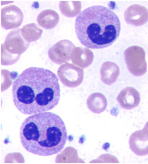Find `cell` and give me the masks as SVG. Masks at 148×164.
Listing matches in <instances>:
<instances>
[{"label":"cell","instance_id":"1","mask_svg":"<svg viewBox=\"0 0 148 164\" xmlns=\"http://www.w3.org/2000/svg\"><path fill=\"white\" fill-rule=\"evenodd\" d=\"M12 95L15 106L23 114L32 115L50 110L60 99L58 78L48 69L29 68L13 82Z\"/></svg>","mask_w":148,"mask_h":164},{"label":"cell","instance_id":"2","mask_svg":"<svg viewBox=\"0 0 148 164\" xmlns=\"http://www.w3.org/2000/svg\"><path fill=\"white\" fill-rule=\"evenodd\" d=\"M19 136L27 151L48 156L58 153L63 148L67 135L64 122L60 116L45 111L25 118L21 126Z\"/></svg>","mask_w":148,"mask_h":164},{"label":"cell","instance_id":"3","mask_svg":"<svg viewBox=\"0 0 148 164\" xmlns=\"http://www.w3.org/2000/svg\"><path fill=\"white\" fill-rule=\"evenodd\" d=\"M77 36L81 43L92 49H101L112 44L119 35L121 23L112 10L94 5L82 11L75 23Z\"/></svg>","mask_w":148,"mask_h":164},{"label":"cell","instance_id":"4","mask_svg":"<svg viewBox=\"0 0 148 164\" xmlns=\"http://www.w3.org/2000/svg\"><path fill=\"white\" fill-rule=\"evenodd\" d=\"M124 54L126 64L131 73L136 76L145 74L147 64L145 52L143 48L138 46H132L125 50Z\"/></svg>","mask_w":148,"mask_h":164},{"label":"cell","instance_id":"5","mask_svg":"<svg viewBox=\"0 0 148 164\" xmlns=\"http://www.w3.org/2000/svg\"><path fill=\"white\" fill-rule=\"evenodd\" d=\"M60 79L65 86L75 87L82 82L84 77L83 70L73 64L66 63L60 68Z\"/></svg>","mask_w":148,"mask_h":164},{"label":"cell","instance_id":"6","mask_svg":"<svg viewBox=\"0 0 148 164\" xmlns=\"http://www.w3.org/2000/svg\"><path fill=\"white\" fill-rule=\"evenodd\" d=\"M23 15L16 6L10 5L3 8L1 11V23L2 28L6 30L16 28L22 23Z\"/></svg>","mask_w":148,"mask_h":164},{"label":"cell","instance_id":"7","mask_svg":"<svg viewBox=\"0 0 148 164\" xmlns=\"http://www.w3.org/2000/svg\"><path fill=\"white\" fill-rule=\"evenodd\" d=\"M131 150L136 154L144 156L148 154V128L144 127L131 135L129 141Z\"/></svg>","mask_w":148,"mask_h":164},{"label":"cell","instance_id":"8","mask_svg":"<svg viewBox=\"0 0 148 164\" xmlns=\"http://www.w3.org/2000/svg\"><path fill=\"white\" fill-rule=\"evenodd\" d=\"M29 44L30 43L25 41L22 37L21 29L18 28L11 31L8 34L1 46L6 50L22 53L26 50Z\"/></svg>","mask_w":148,"mask_h":164},{"label":"cell","instance_id":"9","mask_svg":"<svg viewBox=\"0 0 148 164\" xmlns=\"http://www.w3.org/2000/svg\"><path fill=\"white\" fill-rule=\"evenodd\" d=\"M75 47L73 44L70 41L62 40L51 46L49 50V53L51 59L61 63L70 60L72 51Z\"/></svg>","mask_w":148,"mask_h":164},{"label":"cell","instance_id":"10","mask_svg":"<svg viewBox=\"0 0 148 164\" xmlns=\"http://www.w3.org/2000/svg\"><path fill=\"white\" fill-rule=\"evenodd\" d=\"M124 17L127 23L135 26H141L148 20V10L139 5H133L125 10Z\"/></svg>","mask_w":148,"mask_h":164},{"label":"cell","instance_id":"11","mask_svg":"<svg viewBox=\"0 0 148 164\" xmlns=\"http://www.w3.org/2000/svg\"><path fill=\"white\" fill-rule=\"evenodd\" d=\"M116 99L120 105L126 109H131L139 104L140 98L139 92L132 87H127L123 89Z\"/></svg>","mask_w":148,"mask_h":164},{"label":"cell","instance_id":"12","mask_svg":"<svg viewBox=\"0 0 148 164\" xmlns=\"http://www.w3.org/2000/svg\"><path fill=\"white\" fill-rule=\"evenodd\" d=\"M94 58L93 53L86 48L75 47L71 54V59L75 65L83 68L90 66Z\"/></svg>","mask_w":148,"mask_h":164},{"label":"cell","instance_id":"13","mask_svg":"<svg viewBox=\"0 0 148 164\" xmlns=\"http://www.w3.org/2000/svg\"><path fill=\"white\" fill-rule=\"evenodd\" d=\"M120 73V69L115 63L110 61L104 62L100 70L101 81L107 85H110L116 82Z\"/></svg>","mask_w":148,"mask_h":164},{"label":"cell","instance_id":"14","mask_svg":"<svg viewBox=\"0 0 148 164\" xmlns=\"http://www.w3.org/2000/svg\"><path fill=\"white\" fill-rule=\"evenodd\" d=\"M88 109L95 113H100L105 111L107 106V101L105 96L99 92L91 94L87 100Z\"/></svg>","mask_w":148,"mask_h":164},{"label":"cell","instance_id":"15","mask_svg":"<svg viewBox=\"0 0 148 164\" xmlns=\"http://www.w3.org/2000/svg\"><path fill=\"white\" fill-rule=\"evenodd\" d=\"M59 17L57 12L54 10L47 9L41 12L38 15L37 21L42 27L46 29H51L58 24Z\"/></svg>","mask_w":148,"mask_h":164},{"label":"cell","instance_id":"16","mask_svg":"<svg viewBox=\"0 0 148 164\" xmlns=\"http://www.w3.org/2000/svg\"><path fill=\"white\" fill-rule=\"evenodd\" d=\"M43 30L36 23H32L24 25L21 29L22 36L28 42L38 40L41 37Z\"/></svg>","mask_w":148,"mask_h":164}]
</instances>
